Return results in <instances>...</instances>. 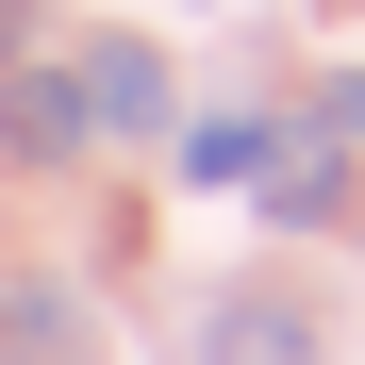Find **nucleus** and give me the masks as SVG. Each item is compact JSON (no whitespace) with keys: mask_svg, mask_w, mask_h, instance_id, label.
<instances>
[{"mask_svg":"<svg viewBox=\"0 0 365 365\" xmlns=\"http://www.w3.org/2000/svg\"><path fill=\"white\" fill-rule=\"evenodd\" d=\"M332 200H349V166H332V133H299V150L266 166V216H282V232H316Z\"/></svg>","mask_w":365,"mask_h":365,"instance_id":"423d86ee","label":"nucleus"},{"mask_svg":"<svg viewBox=\"0 0 365 365\" xmlns=\"http://www.w3.org/2000/svg\"><path fill=\"white\" fill-rule=\"evenodd\" d=\"M0 150H17V166L100 150V133H83V83H67V67H17V83H0Z\"/></svg>","mask_w":365,"mask_h":365,"instance_id":"20e7f679","label":"nucleus"},{"mask_svg":"<svg viewBox=\"0 0 365 365\" xmlns=\"http://www.w3.org/2000/svg\"><path fill=\"white\" fill-rule=\"evenodd\" d=\"M83 133H166V50L150 34H83Z\"/></svg>","mask_w":365,"mask_h":365,"instance_id":"f03ea898","label":"nucleus"},{"mask_svg":"<svg viewBox=\"0 0 365 365\" xmlns=\"http://www.w3.org/2000/svg\"><path fill=\"white\" fill-rule=\"evenodd\" d=\"M0 365H100V299L50 282V266H17L0 282Z\"/></svg>","mask_w":365,"mask_h":365,"instance_id":"f257e3e1","label":"nucleus"},{"mask_svg":"<svg viewBox=\"0 0 365 365\" xmlns=\"http://www.w3.org/2000/svg\"><path fill=\"white\" fill-rule=\"evenodd\" d=\"M17 50H34V0H0V67H17Z\"/></svg>","mask_w":365,"mask_h":365,"instance_id":"0eeeda50","label":"nucleus"},{"mask_svg":"<svg viewBox=\"0 0 365 365\" xmlns=\"http://www.w3.org/2000/svg\"><path fill=\"white\" fill-rule=\"evenodd\" d=\"M266 166H282L266 116H182V182H200V200H232V182H266Z\"/></svg>","mask_w":365,"mask_h":365,"instance_id":"39448f33","label":"nucleus"},{"mask_svg":"<svg viewBox=\"0 0 365 365\" xmlns=\"http://www.w3.org/2000/svg\"><path fill=\"white\" fill-rule=\"evenodd\" d=\"M200 365H332V349H316V316H299L282 282H232L200 316Z\"/></svg>","mask_w":365,"mask_h":365,"instance_id":"7ed1b4c3","label":"nucleus"}]
</instances>
